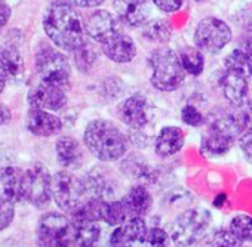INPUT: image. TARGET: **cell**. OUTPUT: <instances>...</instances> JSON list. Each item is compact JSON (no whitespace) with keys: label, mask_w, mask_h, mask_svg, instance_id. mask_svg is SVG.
<instances>
[{"label":"cell","mask_w":252,"mask_h":247,"mask_svg":"<svg viewBox=\"0 0 252 247\" xmlns=\"http://www.w3.org/2000/svg\"><path fill=\"white\" fill-rule=\"evenodd\" d=\"M43 30L48 39L65 52H74L86 40L85 21L76 8L65 2H55L46 9Z\"/></svg>","instance_id":"cell-1"},{"label":"cell","mask_w":252,"mask_h":247,"mask_svg":"<svg viewBox=\"0 0 252 247\" xmlns=\"http://www.w3.org/2000/svg\"><path fill=\"white\" fill-rule=\"evenodd\" d=\"M86 150L102 163H117L129 151V138L107 118L91 120L83 131Z\"/></svg>","instance_id":"cell-2"},{"label":"cell","mask_w":252,"mask_h":247,"mask_svg":"<svg viewBox=\"0 0 252 247\" xmlns=\"http://www.w3.org/2000/svg\"><path fill=\"white\" fill-rule=\"evenodd\" d=\"M212 226V213L205 207H187L180 212L169 223L168 232L175 247H194Z\"/></svg>","instance_id":"cell-3"},{"label":"cell","mask_w":252,"mask_h":247,"mask_svg":"<svg viewBox=\"0 0 252 247\" xmlns=\"http://www.w3.org/2000/svg\"><path fill=\"white\" fill-rule=\"evenodd\" d=\"M150 84L159 92H175L181 87L187 73L184 71L178 52L169 46L156 48L149 56Z\"/></svg>","instance_id":"cell-4"},{"label":"cell","mask_w":252,"mask_h":247,"mask_svg":"<svg viewBox=\"0 0 252 247\" xmlns=\"http://www.w3.org/2000/svg\"><path fill=\"white\" fill-rule=\"evenodd\" d=\"M237 141V132L234 126L233 114L228 112L215 118L208 126L206 132L200 138V154L209 160L221 159L227 156L234 142Z\"/></svg>","instance_id":"cell-5"},{"label":"cell","mask_w":252,"mask_h":247,"mask_svg":"<svg viewBox=\"0 0 252 247\" xmlns=\"http://www.w3.org/2000/svg\"><path fill=\"white\" fill-rule=\"evenodd\" d=\"M88 191L83 178L71 170H60L52 178V198L67 215H71L86 198Z\"/></svg>","instance_id":"cell-6"},{"label":"cell","mask_w":252,"mask_h":247,"mask_svg":"<svg viewBox=\"0 0 252 247\" xmlns=\"http://www.w3.org/2000/svg\"><path fill=\"white\" fill-rule=\"evenodd\" d=\"M36 70L42 80L63 86L64 89L70 86L71 68L68 59L64 54L48 43H40L36 49Z\"/></svg>","instance_id":"cell-7"},{"label":"cell","mask_w":252,"mask_h":247,"mask_svg":"<svg viewBox=\"0 0 252 247\" xmlns=\"http://www.w3.org/2000/svg\"><path fill=\"white\" fill-rule=\"evenodd\" d=\"M231 39L233 31L230 26L217 17H206L200 20L193 34L194 46L209 55H217L224 51L230 45Z\"/></svg>","instance_id":"cell-8"},{"label":"cell","mask_w":252,"mask_h":247,"mask_svg":"<svg viewBox=\"0 0 252 247\" xmlns=\"http://www.w3.org/2000/svg\"><path fill=\"white\" fill-rule=\"evenodd\" d=\"M110 163H98L92 166L85 175L83 181L89 197H96L102 200H114L122 195L123 182L122 173L108 166Z\"/></svg>","instance_id":"cell-9"},{"label":"cell","mask_w":252,"mask_h":247,"mask_svg":"<svg viewBox=\"0 0 252 247\" xmlns=\"http://www.w3.org/2000/svg\"><path fill=\"white\" fill-rule=\"evenodd\" d=\"M37 247H73L71 219L58 212H48L37 223Z\"/></svg>","instance_id":"cell-10"},{"label":"cell","mask_w":252,"mask_h":247,"mask_svg":"<svg viewBox=\"0 0 252 247\" xmlns=\"http://www.w3.org/2000/svg\"><path fill=\"white\" fill-rule=\"evenodd\" d=\"M117 118L129 131H146L152 123V105L140 93L125 98L116 108Z\"/></svg>","instance_id":"cell-11"},{"label":"cell","mask_w":252,"mask_h":247,"mask_svg":"<svg viewBox=\"0 0 252 247\" xmlns=\"http://www.w3.org/2000/svg\"><path fill=\"white\" fill-rule=\"evenodd\" d=\"M52 175L36 163L26 170V200L36 209H45L52 200Z\"/></svg>","instance_id":"cell-12"},{"label":"cell","mask_w":252,"mask_h":247,"mask_svg":"<svg viewBox=\"0 0 252 247\" xmlns=\"http://www.w3.org/2000/svg\"><path fill=\"white\" fill-rule=\"evenodd\" d=\"M149 232L146 218H132L116 226L108 237V247H144Z\"/></svg>","instance_id":"cell-13"},{"label":"cell","mask_w":252,"mask_h":247,"mask_svg":"<svg viewBox=\"0 0 252 247\" xmlns=\"http://www.w3.org/2000/svg\"><path fill=\"white\" fill-rule=\"evenodd\" d=\"M119 170L122 176L129 179L132 184L153 185L159 179V170L146 157L138 153L126 154L119 162Z\"/></svg>","instance_id":"cell-14"},{"label":"cell","mask_w":252,"mask_h":247,"mask_svg":"<svg viewBox=\"0 0 252 247\" xmlns=\"http://www.w3.org/2000/svg\"><path fill=\"white\" fill-rule=\"evenodd\" d=\"M27 101L32 108L58 111L67 105V93L63 86L42 80L29 90Z\"/></svg>","instance_id":"cell-15"},{"label":"cell","mask_w":252,"mask_h":247,"mask_svg":"<svg viewBox=\"0 0 252 247\" xmlns=\"http://www.w3.org/2000/svg\"><path fill=\"white\" fill-rule=\"evenodd\" d=\"M150 0H113L114 15L120 24L131 28H140L150 20Z\"/></svg>","instance_id":"cell-16"},{"label":"cell","mask_w":252,"mask_h":247,"mask_svg":"<svg viewBox=\"0 0 252 247\" xmlns=\"http://www.w3.org/2000/svg\"><path fill=\"white\" fill-rule=\"evenodd\" d=\"M251 79L252 77H249L242 71L224 68L220 79V86H221L222 96L233 108H237L248 101Z\"/></svg>","instance_id":"cell-17"},{"label":"cell","mask_w":252,"mask_h":247,"mask_svg":"<svg viewBox=\"0 0 252 247\" xmlns=\"http://www.w3.org/2000/svg\"><path fill=\"white\" fill-rule=\"evenodd\" d=\"M119 23L120 21L117 20V17L111 12L105 9H96L86 18L85 31L91 40L102 45L120 31Z\"/></svg>","instance_id":"cell-18"},{"label":"cell","mask_w":252,"mask_h":247,"mask_svg":"<svg viewBox=\"0 0 252 247\" xmlns=\"http://www.w3.org/2000/svg\"><path fill=\"white\" fill-rule=\"evenodd\" d=\"M128 218H147L153 209V195L147 185L132 184L120 197Z\"/></svg>","instance_id":"cell-19"},{"label":"cell","mask_w":252,"mask_h":247,"mask_svg":"<svg viewBox=\"0 0 252 247\" xmlns=\"http://www.w3.org/2000/svg\"><path fill=\"white\" fill-rule=\"evenodd\" d=\"M26 126L34 137L49 138L58 135L63 131V120L58 115L48 112L46 110L30 107L26 115Z\"/></svg>","instance_id":"cell-20"},{"label":"cell","mask_w":252,"mask_h":247,"mask_svg":"<svg viewBox=\"0 0 252 247\" xmlns=\"http://www.w3.org/2000/svg\"><path fill=\"white\" fill-rule=\"evenodd\" d=\"M99 46H101V52L110 61H113L116 64L132 62L138 54L135 40L131 36L125 34L122 31H119L116 36H113L111 39H108L105 43H102Z\"/></svg>","instance_id":"cell-21"},{"label":"cell","mask_w":252,"mask_h":247,"mask_svg":"<svg viewBox=\"0 0 252 247\" xmlns=\"http://www.w3.org/2000/svg\"><path fill=\"white\" fill-rule=\"evenodd\" d=\"M186 144V134L180 126H163L153 141V150L159 159H171L177 156Z\"/></svg>","instance_id":"cell-22"},{"label":"cell","mask_w":252,"mask_h":247,"mask_svg":"<svg viewBox=\"0 0 252 247\" xmlns=\"http://www.w3.org/2000/svg\"><path fill=\"white\" fill-rule=\"evenodd\" d=\"M0 197L14 204L26 200V170L15 166L0 169Z\"/></svg>","instance_id":"cell-23"},{"label":"cell","mask_w":252,"mask_h":247,"mask_svg":"<svg viewBox=\"0 0 252 247\" xmlns=\"http://www.w3.org/2000/svg\"><path fill=\"white\" fill-rule=\"evenodd\" d=\"M58 165L65 170H77L85 163V150L73 137H60L55 144Z\"/></svg>","instance_id":"cell-24"},{"label":"cell","mask_w":252,"mask_h":247,"mask_svg":"<svg viewBox=\"0 0 252 247\" xmlns=\"http://www.w3.org/2000/svg\"><path fill=\"white\" fill-rule=\"evenodd\" d=\"M70 219L73 225V247H98L102 237L99 222L80 218Z\"/></svg>","instance_id":"cell-25"},{"label":"cell","mask_w":252,"mask_h":247,"mask_svg":"<svg viewBox=\"0 0 252 247\" xmlns=\"http://www.w3.org/2000/svg\"><path fill=\"white\" fill-rule=\"evenodd\" d=\"M26 70L20 51L12 45L0 46V74L8 80H18Z\"/></svg>","instance_id":"cell-26"},{"label":"cell","mask_w":252,"mask_h":247,"mask_svg":"<svg viewBox=\"0 0 252 247\" xmlns=\"http://www.w3.org/2000/svg\"><path fill=\"white\" fill-rule=\"evenodd\" d=\"M141 37L153 45H166L172 39V26L163 18L149 20L141 27Z\"/></svg>","instance_id":"cell-27"},{"label":"cell","mask_w":252,"mask_h":247,"mask_svg":"<svg viewBox=\"0 0 252 247\" xmlns=\"http://www.w3.org/2000/svg\"><path fill=\"white\" fill-rule=\"evenodd\" d=\"M178 56L181 61V65L184 68V71L189 76L193 77H199L203 71H205V54L196 48V46H183L178 51Z\"/></svg>","instance_id":"cell-28"},{"label":"cell","mask_w":252,"mask_h":247,"mask_svg":"<svg viewBox=\"0 0 252 247\" xmlns=\"http://www.w3.org/2000/svg\"><path fill=\"white\" fill-rule=\"evenodd\" d=\"M96 42H91V40H85L74 52H73V58H74V64L77 67V70L80 73H89L95 64L98 62L99 58V51L95 45Z\"/></svg>","instance_id":"cell-29"},{"label":"cell","mask_w":252,"mask_h":247,"mask_svg":"<svg viewBox=\"0 0 252 247\" xmlns=\"http://www.w3.org/2000/svg\"><path fill=\"white\" fill-rule=\"evenodd\" d=\"M128 218V213H126V209L122 203L120 198H114V200H102V206H101V222H104L108 226H119L123 222H126Z\"/></svg>","instance_id":"cell-30"},{"label":"cell","mask_w":252,"mask_h":247,"mask_svg":"<svg viewBox=\"0 0 252 247\" xmlns=\"http://www.w3.org/2000/svg\"><path fill=\"white\" fill-rule=\"evenodd\" d=\"M233 120H234V126L237 132V139L252 134V98H248L245 104L240 107L234 108Z\"/></svg>","instance_id":"cell-31"},{"label":"cell","mask_w":252,"mask_h":247,"mask_svg":"<svg viewBox=\"0 0 252 247\" xmlns=\"http://www.w3.org/2000/svg\"><path fill=\"white\" fill-rule=\"evenodd\" d=\"M243 243L239 241L228 228H218L209 232L200 243L199 247H242Z\"/></svg>","instance_id":"cell-32"},{"label":"cell","mask_w":252,"mask_h":247,"mask_svg":"<svg viewBox=\"0 0 252 247\" xmlns=\"http://www.w3.org/2000/svg\"><path fill=\"white\" fill-rule=\"evenodd\" d=\"M230 232L242 243H252V216L239 213L231 218L228 223Z\"/></svg>","instance_id":"cell-33"},{"label":"cell","mask_w":252,"mask_h":247,"mask_svg":"<svg viewBox=\"0 0 252 247\" xmlns=\"http://www.w3.org/2000/svg\"><path fill=\"white\" fill-rule=\"evenodd\" d=\"M224 68L228 70H237L249 77H252V58L242 49H233L225 58H224Z\"/></svg>","instance_id":"cell-34"},{"label":"cell","mask_w":252,"mask_h":247,"mask_svg":"<svg viewBox=\"0 0 252 247\" xmlns=\"http://www.w3.org/2000/svg\"><path fill=\"white\" fill-rule=\"evenodd\" d=\"M169 246H171V237L168 229L159 225L149 226L144 247H169Z\"/></svg>","instance_id":"cell-35"},{"label":"cell","mask_w":252,"mask_h":247,"mask_svg":"<svg viewBox=\"0 0 252 247\" xmlns=\"http://www.w3.org/2000/svg\"><path fill=\"white\" fill-rule=\"evenodd\" d=\"M181 121L190 128H200L205 123V117L197 107H194L193 104H187L181 110Z\"/></svg>","instance_id":"cell-36"},{"label":"cell","mask_w":252,"mask_h":247,"mask_svg":"<svg viewBox=\"0 0 252 247\" xmlns=\"http://www.w3.org/2000/svg\"><path fill=\"white\" fill-rule=\"evenodd\" d=\"M14 215H15L14 203L5 200L3 197H0V232L12 223Z\"/></svg>","instance_id":"cell-37"},{"label":"cell","mask_w":252,"mask_h":247,"mask_svg":"<svg viewBox=\"0 0 252 247\" xmlns=\"http://www.w3.org/2000/svg\"><path fill=\"white\" fill-rule=\"evenodd\" d=\"M152 5H155L159 11L165 14H174L180 11L186 0H150Z\"/></svg>","instance_id":"cell-38"},{"label":"cell","mask_w":252,"mask_h":247,"mask_svg":"<svg viewBox=\"0 0 252 247\" xmlns=\"http://www.w3.org/2000/svg\"><path fill=\"white\" fill-rule=\"evenodd\" d=\"M237 144H239V148H240V151H242L245 160H246L249 165H252V134L239 138V139H237Z\"/></svg>","instance_id":"cell-39"},{"label":"cell","mask_w":252,"mask_h":247,"mask_svg":"<svg viewBox=\"0 0 252 247\" xmlns=\"http://www.w3.org/2000/svg\"><path fill=\"white\" fill-rule=\"evenodd\" d=\"M12 15V9L8 3H5L3 0H0V31L5 28V26L9 23Z\"/></svg>","instance_id":"cell-40"},{"label":"cell","mask_w":252,"mask_h":247,"mask_svg":"<svg viewBox=\"0 0 252 247\" xmlns=\"http://www.w3.org/2000/svg\"><path fill=\"white\" fill-rule=\"evenodd\" d=\"M71 2L79 6V8H86V9H91V8H98L101 6L105 0H71Z\"/></svg>","instance_id":"cell-41"},{"label":"cell","mask_w":252,"mask_h":247,"mask_svg":"<svg viewBox=\"0 0 252 247\" xmlns=\"http://www.w3.org/2000/svg\"><path fill=\"white\" fill-rule=\"evenodd\" d=\"M242 49L252 58V28L248 30L242 37Z\"/></svg>","instance_id":"cell-42"},{"label":"cell","mask_w":252,"mask_h":247,"mask_svg":"<svg viewBox=\"0 0 252 247\" xmlns=\"http://www.w3.org/2000/svg\"><path fill=\"white\" fill-rule=\"evenodd\" d=\"M11 110L6 107V105H3V104H0V126H3V125H6V123L11 120Z\"/></svg>","instance_id":"cell-43"},{"label":"cell","mask_w":252,"mask_h":247,"mask_svg":"<svg viewBox=\"0 0 252 247\" xmlns=\"http://www.w3.org/2000/svg\"><path fill=\"white\" fill-rule=\"evenodd\" d=\"M5 84H6V79L2 74H0V95H2V92L5 89Z\"/></svg>","instance_id":"cell-44"},{"label":"cell","mask_w":252,"mask_h":247,"mask_svg":"<svg viewBox=\"0 0 252 247\" xmlns=\"http://www.w3.org/2000/svg\"><path fill=\"white\" fill-rule=\"evenodd\" d=\"M194 2H196V3H206L208 0H194Z\"/></svg>","instance_id":"cell-45"}]
</instances>
